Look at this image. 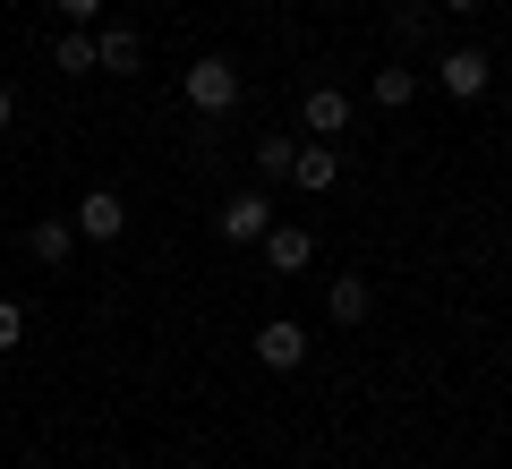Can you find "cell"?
<instances>
[{
  "instance_id": "obj_13",
  "label": "cell",
  "mask_w": 512,
  "mask_h": 469,
  "mask_svg": "<svg viewBox=\"0 0 512 469\" xmlns=\"http://www.w3.org/2000/svg\"><path fill=\"white\" fill-rule=\"evenodd\" d=\"M367 94H376L384 111H402L410 94H419V69H410V60H393V69H376V86H367Z\"/></svg>"
},
{
  "instance_id": "obj_12",
  "label": "cell",
  "mask_w": 512,
  "mask_h": 469,
  "mask_svg": "<svg viewBox=\"0 0 512 469\" xmlns=\"http://www.w3.org/2000/svg\"><path fill=\"white\" fill-rule=\"evenodd\" d=\"M52 69L60 77H94V35H86V26H69V35L52 43Z\"/></svg>"
},
{
  "instance_id": "obj_2",
  "label": "cell",
  "mask_w": 512,
  "mask_h": 469,
  "mask_svg": "<svg viewBox=\"0 0 512 469\" xmlns=\"http://www.w3.org/2000/svg\"><path fill=\"white\" fill-rule=\"evenodd\" d=\"M69 231L94 239V248H111V239L128 231V197H120V188H86V197L69 205Z\"/></svg>"
},
{
  "instance_id": "obj_1",
  "label": "cell",
  "mask_w": 512,
  "mask_h": 469,
  "mask_svg": "<svg viewBox=\"0 0 512 469\" xmlns=\"http://www.w3.org/2000/svg\"><path fill=\"white\" fill-rule=\"evenodd\" d=\"M180 94H188V111H205V120H214V111L239 103V69H231L222 52H205V60H188V69H180Z\"/></svg>"
},
{
  "instance_id": "obj_11",
  "label": "cell",
  "mask_w": 512,
  "mask_h": 469,
  "mask_svg": "<svg viewBox=\"0 0 512 469\" xmlns=\"http://www.w3.org/2000/svg\"><path fill=\"white\" fill-rule=\"evenodd\" d=\"M367 307H376V290H367V273H342V282L325 290V316H333V325H367Z\"/></svg>"
},
{
  "instance_id": "obj_19",
  "label": "cell",
  "mask_w": 512,
  "mask_h": 469,
  "mask_svg": "<svg viewBox=\"0 0 512 469\" xmlns=\"http://www.w3.org/2000/svg\"><path fill=\"white\" fill-rule=\"evenodd\" d=\"M180 469H214V461H180Z\"/></svg>"
},
{
  "instance_id": "obj_3",
  "label": "cell",
  "mask_w": 512,
  "mask_h": 469,
  "mask_svg": "<svg viewBox=\"0 0 512 469\" xmlns=\"http://www.w3.org/2000/svg\"><path fill=\"white\" fill-rule=\"evenodd\" d=\"M436 86L453 94V103H478V94L495 86V52H478V43H453V52L436 60Z\"/></svg>"
},
{
  "instance_id": "obj_20",
  "label": "cell",
  "mask_w": 512,
  "mask_h": 469,
  "mask_svg": "<svg viewBox=\"0 0 512 469\" xmlns=\"http://www.w3.org/2000/svg\"><path fill=\"white\" fill-rule=\"evenodd\" d=\"M0 9H9V0H0Z\"/></svg>"
},
{
  "instance_id": "obj_9",
  "label": "cell",
  "mask_w": 512,
  "mask_h": 469,
  "mask_svg": "<svg viewBox=\"0 0 512 469\" xmlns=\"http://www.w3.org/2000/svg\"><path fill=\"white\" fill-rule=\"evenodd\" d=\"M137 60H146L137 26H103V35H94V69L103 77H137Z\"/></svg>"
},
{
  "instance_id": "obj_18",
  "label": "cell",
  "mask_w": 512,
  "mask_h": 469,
  "mask_svg": "<svg viewBox=\"0 0 512 469\" xmlns=\"http://www.w3.org/2000/svg\"><path fill=\"white\" fill-rule=\"evenodd\" d=\"M436 9H453V18H478V9H487V0H436Z\"/></svg>"
},
{
  "instance_id": "obj_6",
  "label": "cell",
  "mask_w": 512,
  "mask_h": 469,
  "mask_svg": "<svg viewBox=\"0 0 512 469\" xmlns=\"http://www.w3.org/2000/svg\"><path fill=\"white\" fill-rule=\"evenodd\" d=\"M333 180H342V154H333V137H299V154H291V188L325 197Z\"/></svg>"
},
{
  "instance_id": "obj_4",
  "label": "cell",
  "mask_w": 512,
  "mask_h": 469,
  "mask_svg": "<svg viewBox=\"0 0 512 469\" xmlns=\"http://www.w3.org/2000/svg\"><path fill=\"white\" fill-rule=\"evenodd\" d=\"M256 367H274V376H291V367H308V325H291V316H265V325L248 333Z\"/></svg>"
},
{
  "instance_id": "obj_8",
  "label": "cell",
  "mask_w": 512,
  "mask_h": 469,
  "mask_svg": "<svg viewBox=\"0 0 512 469\" xmlns=\"http://www.w3.org/2000/svg\"><path fill=\"white\" fill-rule=\"evenodd\" d=\"M299 128H308V137H342V128H350V94H342V86H308Z\"/></svg>"
},
{
  "instance_id": "obj_7",
  "label": "cell",
  "mask_w": 512,
  "mask_h": 469,
  "mask_svg": "<svg viewBox=\"0 0 512 469\" xmlns=\"http://www.w3.org/2000/svg\"><path fill=\"white\" fill-rule=\"evenodd\" d=\"M265 248V273H308V256H316V239L299 231V222H274V231L256 239Z\"/></svg>"
},
{
  "instance_id": "obj_14",
  "label": "cell",
  "mask_w": 512,
  "mask_h": 469,
  "mask_svg": "<svg viewBox=\"0 0 512 469\" xmlns=\"http://www.w3.org/2000/svg\"><path fill=\"white\" fill-rule=\"evenodd\" d=\"M291 154H299V137H265L256 145V171H265V180H291Z\"/></svg>"
},
{
  "instance_id": "obj_17",
  "label": "cell",
  "mask_w": 512,
  "mask_h": 469,
  "mask_svg": "<svg viewBox=\"0 0 512 469\" xmlns=\"http://www.w3.org/2000/svg\"><path fill=\"white\" fill-rule=\"evenodd\" d=\"M18 128V86H0V137Z\"/></svg>"
},
{
  "instance_id": "obj_5",
  "label": "cell",
  "mask_w": 512,
  "mask_h": 469,
  "mask_svg": "<svg viewBox=\"0 0 512 469\" xmlns=\"http://www.w3.org/2000/svg\"><path fill=\"white\" fill-rule=\"evenodd\" d=\"M265 231H274V197H265V188H239V197H222V239H231V248H256Z\"/></svg>"
},
{
  "instance_id": "obj_15",
  "label": "cell",
  "mask_w": 512,
  "mask_h": 469,
  "mask_svg": "<svg viewBox=\"0 0 512 469\" xmlns=\"http://www.w3.org/2000/svg\"><path fill=\"white\" fill-rule=\"evenodd\" d=\"M18 342H26V307H18V299H0V359H9Z\"/></svg>"
},
{
  "instance_id": "obj_10",
  "label": "cell",
  "mask_w": 512,
  "mask_h": 469,
  "mask_svg": "<svg viewBox=\"0 0 512 469\" xmlns=\"http://www.w3.org/2000/svg\"><path fill=\"white\" fill-rule=\"evenodd\" d=\"M26 256H35V265H69L77 256V231H69V214H52V222H26Z\"/></svg>"
},
{
  "instance_id": "obj_16",
  "label": "cell",
  "mask_w": 512,
  "mask_h": 469,
  "mask_svg": "<svg viewBox=\"0 0 512 469\" xmlns=\"http://www.w3.org/2000/svg\"><path fill=\"white\" fill-rule=\"evenodd\" d=\"M52 9H60L69 26H94V18H103V0H52Z\"/></svg>"
}]
</instances>
